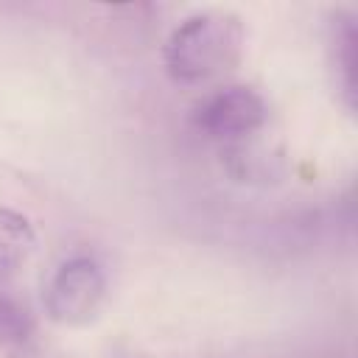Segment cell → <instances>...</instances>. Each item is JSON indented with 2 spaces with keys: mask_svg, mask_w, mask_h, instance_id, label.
<instances>
[{
  "mask_svg": "<svg viewBox=\"0 0 358 358\" xmlns=\"http://www.w3.org/2000/svg\"><path fill=\"white\" fill-rule=\"evenodd\" d=\"M34 338L31 313L6 291H0V350H22Z\"/></svg>",
  "mask_w": 358,
  "mask_h": 358,
  "instance_id": "5",
  "label": "cell"
},
{
  "mask_svg": "<svg viewBox=\"0 0 358 358\" xmlns=\"http://www.w3.org/2000/svg\"><path fill=\"white\" fill-rule=\"evenodd\" d=\"M36 249L31 221L8 207H0V282H11Z\"/></svg>",
  "mask_w": 358,
  "mask_h": 358,
  "instance_id": "4",
  "label": "cell"
},
{
  "mask_svg": "<svg viewBox=\"0 0 358 358\" xmlns=\"http://www.w3.org/2000/svg\"><path fill=\"white\" fill-rule=\"evenodd\" d=\"M268 120L263 95L246 84H229L207 92L190 109V123L210 140H243L260 131Z\"/></svg>",
  "mask_w": 358,
  "mask_h": 358,
  "instance_id": "3",
  "label": "cell"
},
{
  "mask_svg": "<svg viewBox=\"0 0 358 358\" xmlns=\"http://www.w3.org/2000/svg\"><path fill=\"white\" fill-rule=\"evenodd\" d=\"M243 50V25L229 11L185 17L162 48V64L176 84H201L232 70Z\"/></svg>",
  "mask_w": 358,
  "mask_h": 358,
  "instance_id": "1",
  "label": "cell"
},
{
  "mask_svg": "<svg viewBox=\"0 0 358 358\" xmlns=\"http://www.w3.org/2000/svg\"><path fill=\"white\" fill-rule=\"evenodd\" d=\"M106 296V277L95 257L76 255L64 260L45 285V310L53 322L78 327L95 319Z\"/></svg>",
  "mask_w": 358,
  "mask_h": 358,
  "instance_id": "2",
  "label": "cell"
}]
</instances>
